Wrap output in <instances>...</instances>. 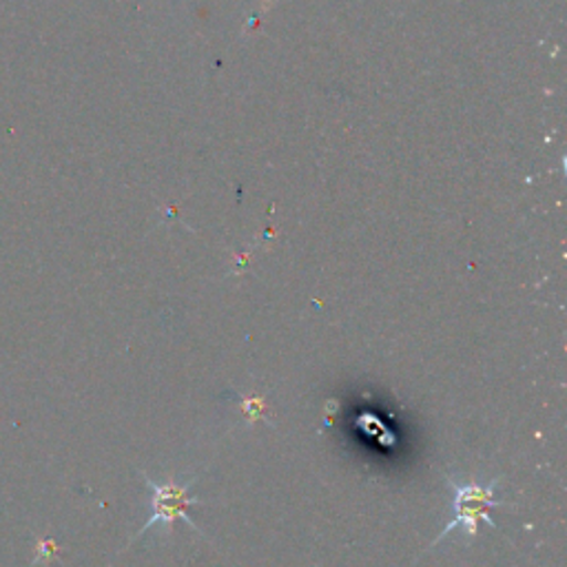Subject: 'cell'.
Segmentation results:
<instances>
[{
    "label": "cell",
    "instance_id": "cell-1",
    "mask_svg": "<svg viewBox=\"0 0 567 567\" xmlns=\"http://www.w3.org/2000/svg\"><path fill=\"white\" fill-rule=\"evenodd\" d=\"M496 483H498V479H492L487 485H483L479 481L456 483L454 479H450V485L454 492V498H452L454 518L441 529V534L437 536V540L432 545L443 540V536H448L456 527H461L468 538H474L479 534L481 521H485L487 525L494 527L490 510L501 505V501L496 498Z\"/></svg>",
    "mask_w": 567,
    "mask_h": 567
},
{
    "label": "cell",
    "instance_id": "cell-2",
    "mask_svg": "<svg viewBox=\"0 0 567 567\" xmlns=\"http://www.w3.org/2000/svg\"><path fill=\"white\" fill-rule=\"evenodd\" d=\"M147 483L151 487V507H154V514L151 518L143 525V529L136 534L143 536L145 532H149L154 525H165V527H171L178 518L187 521L191 527H196V523L191 521V516L187 514L189 507H193L198 503V496L191 494V483H178V481H165V483H156L154 479L147 476ZM198 529V527H196Z\"/></svg>",
    "mask_w": 567,
    "mask_h": 567
},
{
    "label": "cell",
    "instance_id": "cell-3",
    "mask_svg": "<svg viewBox=\"0 0 567 567\" xmlns=\"http://www.w3.org/2000/svg\"><path fill=\"white\" fill-rule=\"evenodd\" d=\"M244 410L251 419H258L264 410V401L262 399H249V401H244Z\"/></svg>",
    "mask_w": 567,
    "mask_h": 567
}]
</instances>
